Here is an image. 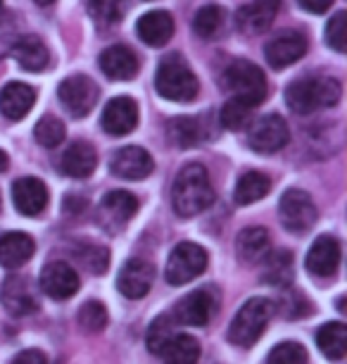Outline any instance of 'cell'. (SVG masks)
<instances>
[{
    "label": "cell",
    "instance_id": "8992f818",
    "mask_svg": "<svg viewBox=\"0 0 347 364\" xmlns=\"http://www.w3.org/2000/svg\"><path fill=\"white\" fill-rule=\"evenodd\" d=\"M207 269V252L195 243H179L167 259L165 279L172 286L190 284Z\"/></svg>",
    "mask_w": 347,
    "mask_h": 364
},
{
    "label": "cell",
    "instance_id": "c3c4849f",
    "mask_svg": "<svg viewBox=\"0 0 347 364\" xmlns=\"http://www.w3.org/2000/svg\"><path fill=\"white\" fill-rule=\"evenodd\" d=\"M3 17H5V8H3V0H0V22H3Z\"/></svg>",
    "mask_w": 347,
    "mask_h": 364
},
{
    "label": "cell",
    "instance_id": "6da1fadb",
    "mask_svg": "<svg viewBox=\"0 0 347 364\" xmlns=\"http://www.w3.org/2000/svg\"><path fill=\"white\" fill-rule=\"evenodd\" d=\"M214 203V186L209 181V171L197 162L186 164L172 186L174 212L183 219L205 212Z\"/></svg>",
    "mask_w": 347,
    "mask_h": 364
},
{
    "label": "cell",
    "instance_id": "f1b7e54d",
    "mask_svg": "<svg viewBox=\"0 0 347 364\" xmlns=\"http://www.w3.org/2000/svg\"><path fill=\"white\" fill-rule=\"evenodd\" d=\"M316 346L329 360L333 362L343 360L347 353V326L343 321H329V324H324L316 331Z\"/></svg>",
    "mask_w": 347,
    "mask_h": 364
},
{
    "label": "cell",
    "instance_id": "7c38bea8",
    "mask_svg": "<svg viewBox=\"0 0 347 364\" xmlns=\"http://www.w3.org/2000/svg\"><path fill=\"white\" fill-rule=\"evenodd\" d=\"M155 281V267L143 257H133L121 267L117 288L119 293L128 300H141L145 298L148 291L153 288Z\"/></svg>",
    "mask_w": 347,
    "mask_h": 364
},
{
    "label": "cell",
    "instance_id": "d6a6232c",
    "mask_svg": "<svg viewBox=\"0 0 347 364\" xmlns=\"http://www.w3.org/2000/svg\"><path fill=\"white\" fill-rule=\"evenodd\" d=\"M224 22V10L219 5H205V8L197 10L193 19V29L200 38H214L221 29Z\"/></svg>",
    "mask_w": 347,
    "mask_h": 364
},
{
    "label": "cell",
    "instance_id": "52a82bcc",
    "mask_svg": "<svg viewBox=\"0 0 347 364\" xmlns=\"http://www.w3.org/2000/svg\"><path fill=\"white\" fill-rule=\"evenodd\" d=\"M278 215L281 222L288 231L292 233H304L316 224V205L314 200L300 188H290L285 191L281 203H278Z\"/></svg>",
    "mask_w": 347,
    "mask_h": 364
},
{
    "label": "cell",
    "instance_id": "3957f363",
    "mask_svg": "<svg viewBox=\"0 0 347 364\" xmlns=\"http://www.w3.org/2000/svg\"><path fill=\"white\" fill-rule=\"evenodd\" d=\"M155 88L165 100L172 102H190L197 95V79L186 65L181 55H167L158 65V74H155Z\"/></svg>",
    "mask_w": 347,
    "mask_h": 364
},
{
    "label": "cell",
    "instance_id": "8d00e7d4",
    "mask_svg": "<svg viewBox=\"0 0 347 364\" xmlns=\"http://www.w3.org/2000/svg\"><path fill=\"white\" fill-rule=\"evenodd\" d=\"M79 326L84 328L86 333H98L107 326V310L105 305L95 300H88L86 305H81L79 310Z\"/></svg>",
    "mask_w": 347,
    "mask_h": 364
},
{
    "label": "cell",
    "instance_id": "e575fe53",
    "mask_svg": "<svg viewBox=\"0 0 347 364\" xmlns=\"http://www.w3.org/2000/svg\"><path fill=\"white\" fill-rule=\"evenodd\" d=\"M255 107H250L248 102L238 100V98H231L226 105L221 107V124L224 129H231V132H241V129L250 122V114H253Z\"/></svg>",
    "mask_w": 347,
    "mask_h": 364
},
{
    "label": "cell",
    "instance_id": "9a60e30c",
    "mask_svg": "<svg viewBox=\"0 0 347 364\" xmlns=\"http://www.w3.org/2000/svg\"><path fill=\"white\" fill-rule=\"evenodd\" d=\"M12 203L24 217H38L48 208V188L36 176H24L12 183Z\"/></svg>",
    "mask_w": 347,
    "mask_h": 364
},
{
    "label": "cell",
    "instance_id": "f6af8a7d",
    "mask_svg": "<svg viewBox=\"0 0 347 364\" xmlns=\"http://www.w3.org/2000/svg\"><path fill=\"white\" fill-rule=\"evenodd\" d=\"M12 41H15V36H0V60H3L5 55H10Z\"/></svg>",
    "mask_w": 347,
    "mask_h": 364
},
{
    "label": "cell",
    "instance_id": "ab89813d",
    "mask_svg": "<svg viewBox=\"0 0 347 364\" xmlns=\"http://www.w3.org/2000/svg\"><path fill=\"white\" fill-rule=\"evenodd\" d=\"M345 26H347L345 10L336 12V15H333V19L329 22V26H326V43H329L333 50H338V53H345V48H347Z\"/></svg>",
    "mask_w": 347,
    "mask_h": 364
},
{
    "label": "cell",
    "instance_id": "7a4b0ae2",
    "mask_svg": "<svg viewBox=\"0 0 347 364\" xmlns=\"http://www.w3.org/2000/svg\"><path fill=\"white\" fill-rule=\"evenodd\" d=\"M343 95V86L333 77H307L292 81L285 91V102L292 112L312 114L321 107H336Z\"/></svg>",
    "mask_w": 347,
    "mask_h": 364
},
{
    "label": "cell",
    "instance_id": "5bb4252c",
    "mask_svg": "<svg viewBox=\"0 0 347 364\" xmlns=\"http://www.w3.org/2000/svg\"><path fill=\"white\" fill-rule=\"evenodd\" d=\"M110 169L114 176L126 178V181H141V178L153 174L155 162L148 150H143L138 146H126L112 155Z\"/></svg>",
    "mask_w": 347,
    "mask_h": 364
},
{
    "label": "cell",
    "instance_id": "7dc6e473",
    "mask_svg": "<svg viewBox=\"0 0 347 364\" xmlns=\"http://www.w3.org/2000/svg\"><path fill=\"white\" fill-rule=\"evenodd\" d=\"M33 3H38L40 8H45V5H53V3H55V0H33Z\"/></svg>",
    "mask_w": 347,
    "mask_h": 364
},
{
    "label": "cell",
    "instance_id": "603a6c76",
    "mask_svg": "<svg viewBox=\"0 0 347 364\" xmlns=\"http://www.w3.org/2000/svg\"><path fill=\"white\" fill-rule=\"evenodd\" d=\"M95 164H98V155H95L93 146H88L86 141L72 143L60 157V171L72 178H86L93 174Z\"/></svg>",
    "mask_w": 347,
    "mask_h": 364
},
{
    "label": "cell",
    "instance_id": "4fadbf2b",
    "mask_svg": "<svg viewBox=\"0 0 347 364\" xmlns=\"http://www.w3.org/2000/svg\"><path fill=\"white\" fill-rule=\"evenodd\" d=\"M307 53V38L300 31H285L278 33L264 48V58L274 70H285L288 65L297 63Z\"/></svg>",
    "mask_w": 347,
    "mask_h": 364
},
{
    "label": "cell",
    "instance_id": "f35d334b",
    "mask_svg": "<svg viewBox=\"0 0 347 364\" xmlns=\"http://www.w3.org/2000/svg\"><path fill=\"white\" fill-rule=\"evenodd\" d=\"M86 8L100 24H114L121 19V0H86Z\"/></svg>",
    "mask_w": 347,
    "mask_h": 364
},
{
    "label": "cell",
    "instance_id": "1f68e13d",
    "mask_svg": "<svg viewBox=\"0 0 347 364\" xmlns=\"http://www.w3.org/2000/svg\"><path fill=\"white\" fill-rule=\"evenodd\" d=\"M167 136L174 146L179 148H193L197 141H200V122L190 119V117H179V119H172L167 124Z\"/></svg>",
    "mask_w": 347,
    "mask_h": 364
},
{
    "label": "cell",
    "instance_id": "d6986e66",
    "mask_svg": "<svg viewBox=\"0 0 347 364\" xmlns=\"http://www.w3.org/2000/svg\"><path fill=\"white\" fill-rule=\"evenodd\" d=\"M136 33H138V38L145 46L160 48L169 43V38L174 36V19L165 10L145 12V15L138 19V24H136Z\"/></svg>",
    "mask_w": 347,
    "mask_h": 364
},
{
    "label": "cell",
    "instance_id": "74e56055",
    "mask_svg": "<svg viewBox=\"0 0 347 364\" xmlns=\"http://www.w3.org/2000/svg\"><path fill=\"white\" fill-rule=\"evenodd\" d=\"M267 364H307V350L300 343H278L267 357Z\"/></svg>",
    "mask_w": 347,
    "mask_h": 364
},
{
    "label": "cell",
    "instance_id": "cb8c5ba5",
    "mask_svg": "<svg viewBox=\"0 0 347 364\" xmlns=\"http://www.w3.org/2000/svg\"><path fill=\"white\" fill-rule=\"evenodd\" d=\"M33 250H36L33 238L22 231H10L0 236V264L8 267V269H17V267L26 264Z\"/></svg>",
    "mask_w": 347,
    "mask_h": 364
},
{
    "label": "cell",
    "instance_id": "9c48e42d",
    "mask_svg": "<svg viewBox=\"0 0 347 364\" xmlns=\"http://www.w3.org/2000/svg\"><path fill=\"white\" fill-rule=\"evenodd\" d=\"M57 95L72 117H86L98 102V86L93 84V79L74 74L60 84Z\"/></svg>",
    "mask_w": 347,
    "mask_h": 364
},
{
    "label": "cell",
    "instance_id": "7bdbcfd3",
    "mask_svg": "<svg viewBox=\"0 0 347 364\" xmlns=\"http://www.w3.org/2000/svg\"><path fill=\"white\" fill-rule=\"evenodd\" d=\"M10 364H48V360L40 350H22V353L12 357Z\"/></svg>",
    "mask_w": 347,
    "mask_h": 364
},
{
    "label": "cell",
    "instance_id": "4dcf8cb0",
    "mask_svg": "<svg viewBox=\"0 0 347 364\" xmlns=\"http://www.w3.org/2000/svg\"><path fill=\"white\" fill-rule=\"evenodd\" d=\"M264 272H262V281L269 286H288L292 281V255L290 252H267L264 255Z\"/></svg>",
    "mask_w": 347,
    "mask_h": 364
},
{
    "label": "cell",
    "instance_id": "60d3db41",
    "mask_svg": "<svg viewBox=\"0 0 347 364\" xmlns=\"http://www.w3.org/2000/svg\"><path fill=\"white\" fill-rule=\"evenodd\" d=\"M77 257L81 259V264L88 267L93 274H103L107 269V264H110L107 248H100V245H84Z\"/></svg>",
    "mask_w": 347,
    "mask_h": 364
},
{
    "label": "cell",
    "instance_id": "836d02e7",
    "mask_svg": "<svg viewBox=\"0 0 347 364\" xmlns=\"http://www.w3.org/2000/svg\"><path fill=\"white\" fill-rule=\"evenodd\" d=\"M33 136H36V141L43 148H57L60 143L65 141L67 129H65L62 122L57 119V117L45 114V117H40V119H38L36 129H33Z\"/></svg>",
    "mask_w": 347,
    "mask_h": 364
},
{
    "label": "cell",
    "instance_id": "ac0fdd59",
    "mask_svg": "<svg viewBox=\"0 0 347 364\" xmlns=\"http://www.w3.org/2000/svg\"><path fill=\"white\" fill-rule=\"evenodd\" d=\"M281 0H253L250 5H243L236 15L238 29L243 33H262L274 22Z\"/></svg>",
    "mask_w": 347,
    "mask_h": 364
},
{
    "label": "cell",
    "instance_id": "83f0119b",
    "mask_svg": "<svg viewBox=\"0 0 347 364\" xmlns=\"http://www.w3.org/2000/svg\"><path fill=\"white\" fill-rule=\"evenodd\" d=\"M165 364H197L200 360V343L188 333H174L160 350Z\"/></svg>",
    "mask_w": 347,
    "mask_h": 364
},
{
    "label": "cell",
    "instance_id": "7402d4cb",
    "mask_svg": "<svg viewBox=\"0 0 347 364\" xmlns=\"http://www.w3.org/2000/svg\"><path fill=\"white\" fill-rule=\"evenodd\" d=\"M33 102H36V91L26 84H19V81H10V84L0 91V112L12 122L29 114Z\"/></svg>",
    "mask_w": 347,
    "mask_h": 364
},
{
    "label": "cell",
    "instance_id": "2e32d148",
    "mask_svg": "<svg viewBox=\"0 0 347 364\" xmlns=\"http://www.w3.org/2000/svg\"><path fill=\"white\" fill-rule=\"evenodd\" d=\"M304 267H307L309 274H314L319 279L333 277L340 267V243L338 238L333 236H319L312 248L307 252V259H304Z\"/></svg>",
    "mask_w": 347,
    "mask_h": 364
},
{
    "label": "cell",
    "instance_id": "d4e9b609",
    "mask_svg": "<svg viewBox=\"0 0 347 364\" xmlns=\"http://www.w3.org/2000/svg\"><path fill=\"white\" fill-rule=\"evenodd\" d=\"M236 250L243 262L248 264L262 262L264 255L271 250L269 231L264 226H248V229H243L236 238Z\"/></svg>",
    "mask_w": 347,
    "mask_h": 364
},
{
    "label": "cell",
    "instance_id": "8fae6325",
    "mask_svg": "<svg viewBox=\"0 0 347 364\" xmlns=\"http://www.w3.org/2000/svg\"><path fill=\"white\" fill-rule=\"evenodd\" d=\"M79 286L81 281L77 269L67 262H60V259L45 264L43 272H40V288L53 300H70L79 291Z\"/></svg>",
    "mask_w": 347,
    "mask_h": 364
},
{
    "label": "cell",
    "instance_id": "b9f144b4",
    "mask_svg": "<svg viewBox=\"0 0 347 364\" xmlns=\"http://www.w3.org/2000/svg\"><path fill=\"white\" fill-rule=\"evenodd\" d=\"M281 310H283L285 319H300V317H304V314L309 312V305H307V300L302 298V293L292 291V293L283 295Z\"/></svg>",
    "mask_w": 347,
    "mask_h": 364
},
{
    "label": "cell",
    "instance_id": "484cf974",
    "mask_svg": "<svg viewBox=\"0 0 347 364\" xmlns=\"http://www.w3.org/2000/svg\"><path fill=\"white\" fill-rule=\"evenodd\" d=\"M136 210H138V200L126 191H110L100 205L103 222H110L112 226H124L136 215Z\"/></svg>",
    "mask_w": 347,
    "mask_h": 364
},
{
    "label": "cell",
    "instance_id": "bcb514c9",
    "mask_svg": "<svg viewBox=\"0 0 347 364\" xmlns=\"http://www.w3.org/2000/svg\"><path fill=\"white\" fill-rule=\"evenodd\" d=\"M5 169H8V155L0 150V171H5Z\"/></svg>",
    "mask_w": 347,
    "mask_h": 364
},
{
    "label": "cell",
    "instance_id": "f546056e",
    "mask_svg": "<svg viewBox=\"0 0 347 364\" xmlns=\"http://www.w3.org/2000/svg\"><path fill=\"white\" fill-rule=\"evenodd\" d=\"M271 191V178L262 171H245L238 178L236 191H233V200L238 205H253L257 200H262Z\"/></svg>",
    "mask_w": 347,
    "mask_h": 364
},
{
    "label": "cell",
    "instance_id": "d590c367",
    "mask_svg": "<svg viewBox=\"0 0 347 364\" xmlns=\"http://www.w3.org/2000/svg\"><path fill=\"white\" fill-rule=\"evenodd\" d=\"M174 328H176L174 314H160V317L153 321L150 328H148V348H150V353L160 355L165 343L174 336Z\"/></svg>",
    "mask_w": 347,
    "mask_h": 364
},
{
    "label": "cell",
    "instance_id": "681fc988",
    "mask_svg": "<svg viewBox=\"0 0 347 364\" xmlns=\"http://www.w3.org/2000/svg\"><path fill=\"white\" fill-rule=\"evenodd\" d=\"M0 208H3V200H0Z\"/></svg>",
    "mask_w": 347,
    "mask_h": 364
},
{
    "label": "cell",
    "instance_id": "ffe728a7",
    "mask_svg": "<svg viewBox=\"0 0 347 364\" xmlns=\"http://www.w3.org/2000/svg\"><path fill=\"white\" fill-rule=\"evenodd\" d=\"M100 70L114 81H126L138 74V58L126 46H110L100 55Z\"/></svg>",
    "mask_w": 347,
    "mask_h": 364
},
{
    "label": "cell",
    "instance_id": "5b68a950",
    "mask_svg": "<svg viewBox=\"0 0 347 364\" xmlns=\"http://www.w3.org/2000/svg\"><path fill=\"white\" fill-rule=\"evenodd\" d=\"M224 88L233 95V98L248 102L250 107H260L267 98V77L257 65L248 60H236L226 67L221 77Z\"/></svg>",
    "mask_w": 347,
    "mask_h": 364
},
{
    "label": "cell",
    "instance_id": "30bf717a",
    "mask_svg": "<svg viewBox=\"0 0 347 364\" xmlns=\"http://www.w3.org/2000/svg\"><path fill=\"white\" fill-rule=\"evenodd\" d=\"M219 300L212 288H200V291L186 295L174 310V319L186 326H207L209 319L216 314Z\"/></svg>",
    "mask_w": 347,
    "mask_h": 364
},
{
    "label": "cell",
    "instance_id": "4316f807",
    "mask_svg": "<svg viewBox=\"0 0 347 364\" xmlns=\"http://www.w3.org/2000/svg\"><path fill=\"white\" fill-rule=\"evenodd\" d=\"M3 305L8 307L10 314H15V317H22V314L36 312L38 305H36V300H33L29 281L12 277L8 284H5V288H3Z\"/></svg>",
    "mask_w": 347,
    "mask_h": 364
},
{
    "label": "cell",
    "instance_id": "ee69618b",
    "mask_svg": "<svg viewBox=\"0 0 347 364\" xmlns=\"http://www.w3.org/2000/svg\"><path fill=\"white\" fill-rule=\"evenodd\" d=\"M300 8H304L307 12H314V15H324L326 10L333 5V0H297Z\"/></svg>",
    "mask_w": 347,
    "mask_h": 364
},
{
    "label": "cell",
    "instance_id": "ba28073f",
    "mask_svg": "<svg viewBox=\"0 0 347 364\" xmlns=\"http://www.w3.org/2000/svg\"><path fill=\"white\" fill-rule=\"evenodd\" d=\"M290 132L288 124L281 114H264L257 122H253L248 134V146L257 150V153H278L281 148L288 146Z\"/></svg>",
    "mask_w": 347,
    "mask_h": 364
},
{
    "label": "cell",
    "instance_id": "277c9868",
    "mask_svg": "<svg viewBox=\"0 0 347 364\" xmlns=\"http://www.w3.org/2000/svg\"><path fill=\"white\" fill-rule=\"evenodd\" d=\"M276 312V305L269 298H253L238 310L228 326V341L238 348H250L262 338L264 328Z\"/></svg>",
    "mask_w": 347,
    "mask_h": 364
},
{
    "label": "cell",
    "instance_id": "e0dca14e",
    "mask_svg": "<svg viewBox=\"0 0 347 364\" xmlns=\"http://www.w3.org/2000/svg\"><path fill=\"white\" fill-rule=\"evenodd\" d=\"M138 124V107L131 98H112L103 109V129L110 136H126Z\"/></svg>",
    "mask_w": 347,
    "mask_h": 364
},
{
    "label": "cell",
    "instance_id": "44dd1931",
    "mask_svg": "<svg viewBox=\"0 0 347 364\" xmlns=\"http://www.w3.org/2000/svg\"><path fill=\"white\" fill-rule=\"evenodd\" d=\"M10 55L26 72H43L48 63H50V55H48L45 43L38 36H33V33L12 41Z\"/></svg>",
    "mask_w": 347,
    "mask_h": 364
}]
</instances>
